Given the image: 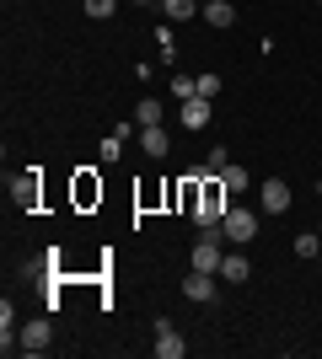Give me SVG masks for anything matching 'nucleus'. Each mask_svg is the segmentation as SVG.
I'll list each match as a JSON object with an SVG mask.
<instances>
[{"mask_svg": "<svg viewBox=\"0 0 322 359\" xmlns=\"http://www.w3.org/2000/svg\"><path fill=\"white\" fill-rule=\"evenodd\" d=\"M194 220H199V231H210V225L226 220V182L220 177L199 182V210H194Z\"/></svg>", "mask_w": 322, "mask_h": 359, "instance_id": "f257e3e1", "label": "nucleus"}, {"mask_svg": "<svg viewBox=\"0 0 322 359\" xmlns=\"http://www.w3.org/2000/svg\"><path fill=\"white\" fill-rule=\"evenodd\" d=\"M220 231H226V241H236V247H247V241L258 236V215H253V210H226V220H220Z\"/></svg>", "mask_w": 322, "mask_h": 359, "instance_id": "f03ea898", "label": "nucleus"}, {"mask_svg": "<svg viewBox=\"0 0 322 359\" xmlns=\"http://www.w3.org/2000/svg\"><path fill=\"white\" fill-rule=\"evenodd\" d=\"M48 338H54V327H48V316H38V322H27V327L16 332V348H22V354H43Z\"/></svg>", "mask_w": 322, "mask_h": 359, "instance_id": "7ed1b4c3", "label": "nucleus"}, {"mask_svg": "<svg viewBox=\"0 0 322 359\" xmlns=\"http://www.w3.org/2000/svg\"><path fill=\"white\" fill-rule=\"evenodd\" d=\"M258 198H263V215H285V210H290V182L269 177V182L258 188Z\"/></svg>", "mask_w": 322, "mask_h": 359, "instance_id": "20e7f679", "label": "nucleus"}, {"mask_svg": "<svg viewBox=\"0 0 322 359\" xmlns=\"http://www.w3.org/2000/svg\"><path fill=\"white\" fill-rule=\"evenodd\" d=\"M156 354L161 359H183V338H177V327H172L167 316H156Z\"/></svg>", "mask_w": 322, "mask_h": 359, "instance_id": "39448f33", "label": "nucleus"}, {"mask_svg": "<svg viewBox=\"0 0 322 359\" xmlns=\"http://www.w3.org/2000/svg\"><path fill=\"white\" fill-rule=\"evenodd\" d=\"M183 295L199 300V306H210V300H215V273H199V269H194V273L183 279Z\"/></svg>", "mask_w": 322, "mask_h": 359, "instance_id": "423d86ee", "label": "nucleus"}, {"mask_svg": "<svg viewBox=\"0 0 322 359\" xmlns=\"http://www.w3.org/2000/svg\"><path fill=\"white\" fill-rule=\"evenodd\" d=\"M177 107H183V123H188V129H204V123H210V113H215L210 97H188V102H177Z\"/></svg>", "mask_w": 322, "mask_h": 359, "instance_id": "0eeeda50", "label": "nucleus"}, {"mask_svg": "<svg viewBox=\"0 0 322 359\" xmlns=\"http://www.w3.org/2000/svg\"><path fill=\"white\" fill-rule=\"evenodd\" d=\"M204 22H210V27H220V32H226L231 27V22H236V6H231V0H204Z\"/></svg>", "mask_w": 322, "mask_h": 359, "instance_id": "6e6552de", "label": "nucleus"}, {"mask_svg": "<svg viewBox=\"0 0 322 359\" xmlns=\"http://www.w3.org/2000/svg\"><path fill=\"white\" fill-rule=\"evenodd\" d=\"M140 150H145L151 161H161V156H167V150H172L167 129H161V123H156V129H140Z\"/></svg>", "mask_w": 322, "mask_h": 359, "instance_id": "1a4fd4ad", "label": "nucleus"}, {"mask_svg": "<svg viewBox=\"0 0 322 359\" xmlns=\"http://www.w3.org/2000/svg\"><path fill=\"white\" fill-rule=\"evenodd\" d=\"M199 11H204L199 0H161V16H167V22H194Z\"/></svg>", "mask_w": 322, "mask_h": 359, "instance_id": "9d476101", "label": "nucleus"}, {"mask_svg": "<svg viewBox=\"0 0 322 359\" xmlns=\"http://www.w3.org/2000/svg\"><path fill=\"white\" fill-rule=\"evenodd\" d=\"M135 118H140V129H156V123H161V97H140Z\"/></svg>", "mask_w": 322, "mask_h": 359, "instance_id": "9b49d317", "label": "nucleus"}, {"mask_svg": "<svg viewBox=\"0 0 322 359\" xmlns=\"http://www.w3.org/2000/svg\"><path fill=\"white\" fill-rule=\"evenodd\" d=\"M220 273H226V285H247V279H253V263H247V257H226Z\"/></svg>", "mask_w": 322, "mask_h": 359, "instance_id": "f8f14e48", "label": "nucleus"}, {"mask_svg": "<svg viewBox=\"0 0 322 359\" xmlns=\"http://www.w3.org/2000/svg\"><path fill=\"white\" fill-rule=\"evenodd\" d=\"M172 97H177V102L199 97V75H172Z\"/></svg>", "mask_w": 322, "mask_h": 359, "instance_id": "ddd939ff", "label": "nucleus"}, {"mask_svg": "<svg viewBox=\"0 0 322 359\" xmlns=\"http://www.w3.org/2000/svg\"><path fill=\"white\" fill-rule=\"evenodd\" d=\"M220 182H226V194H242V188H247V172H242V166H220Z\"/></svg>", "mask_w": 322, "mask_h": 359, "instance_id": "4468645a", "label": "nucleus"}, {"mask_svg": "<svg viewBox=\"0 0 322 359\" xmlns=\"http://www.w3.org/2000/svg\"><path fill=\"white\" fill-rule=\"evenodd\" d=\"M113 6H119V0H81V11L92 16V22H107V16H113Z\"/></svg>", "mask_w": 322, "mask_h": 359, "instance_id": "2eb2a0df", "label": "nucleus"}, {"mask_svg": "<svg viewBox=\"0 0 322 359\" xmlns=\"http://www.w3.org/2000/svg\"><path fill=\"white\" fill-rule=\"evenodd\" d=\"M295 252H301V257H322V236H317V231L295 236Z\"/></svg>", "mask_w": 322, "mask_h": 359, "instance_id": "dca6fc26", "label": "nucleus"}, {"mask_svg": "<svg viewBox=\"0 0 322 359\" xmlns=\"http://www.w3.org/2000/svg\"><path fill=\"white\" fill-rule=\"evenodd\" d=\"M11 194H16V204H32V198H38V177H22Z\"/></svg>", "mask_w": 322, "mask_h": 359, "instance_id": "f3484780", "label": "nucleus"}, {"mask_svg": "<svg viewBox=\"0 0 322 359\" xmlns=\"http://www.w3.org/2000/svg\"><path fill=\"white\" fill-rule=\"evenodd\" d=\"M220 86H226V81H220V75H199V97H210V102H215V97H220Z\"/></svg>", "mask_w": 322, "mask_h": 359, "instance_id": "a211bd4d", "label": "nucleus"}, {"mask_svg": "<svg viewBox=\"0 0 322 359\" xmlns=\"http://www.w3.org/2000/svg\"><path fill=\"white\" fill-rule=\"evenodd\" d=\"M76 198H81V204H92V198H102V188H97L92 177H81V182H76Z\"/></svg>", "mask_w": 322, "mask_h": 359, "instance_id": "6ab92c4d", "label": "nucleus"}, {"mask_svg": "<svg viewBox=\"0 0 322 359\" xmlns=\"http://www.w3.org/2000/svg\"><path fill=\"white\" fill-rule=\"evenodd\" d=\"M119 156H123V135H107L102 140V161H119Z\"/></svg>", "mask_w": 322, "mask_h": 359, "instance_id": "aec40b11", "label": "nucleus"}, {"mask_svg": "<svg viewBox=\"0 0 322 359\" xmlns=\"http://www.w3.org/2000/svg\"><path fill=\"white\" fill-rule=\"evenodd\" d=\"M135 6H151V0H135Z\"/></svg>", "mask_w": 322, "mask_h": 359, "instance_id": "412c9836", "label": "nucleus"}, {"mask_svg": "<svg viewBox=\"0 0 322 359\" xmlns=\"http://www.w3.org/2000/svg\"><path fill=\"white\" fill-rule=\"evenodd\" d=\"M317 236H322V225H317Z\"/></svg>", "mask_w": 322, "mask_h": 359, "instance_id": "4be33fe9", "label": "nucleus"}, {"mask_svg": "<svg viewBox=\"0 0 322 359\" xmlns=\"http://www.w3.org/2000/svg\"><path fill=\"white\" fill-rule=\"evenodd\" d=\"M317 194H322V182H317Z\"/></svg>", "mask_w": 322, "mask_h": 359, "instance_id": "5701e85b", "label": "nucleus"}, {"mask_svg": "<svg viewBox=\"0 0 322 359\" xmlns=\"http://www.w3.org/2000/svg\"><path fill=\"white\" fill-rule=\"evenodd\" d=\"M317 6H322V0H317Z\"/></svg>", "mask_w": 322, "mask_h": 359, "instance_id": "b1692460", "label": "nucleus"}, {"mask_svg": "<svg viewBox=\"0 0 322 359\" xmlns=\"http://www.w3.org/2000/svg\"><path fill=\"white\" fill-rule=\"evenodd\" d=\"M317 263H322V257H317Z\"/></svg>", "mask_w": 322, "mask_h": 359, "instance_id": "393cba45", "label": "nucleus"}]
</instances>
